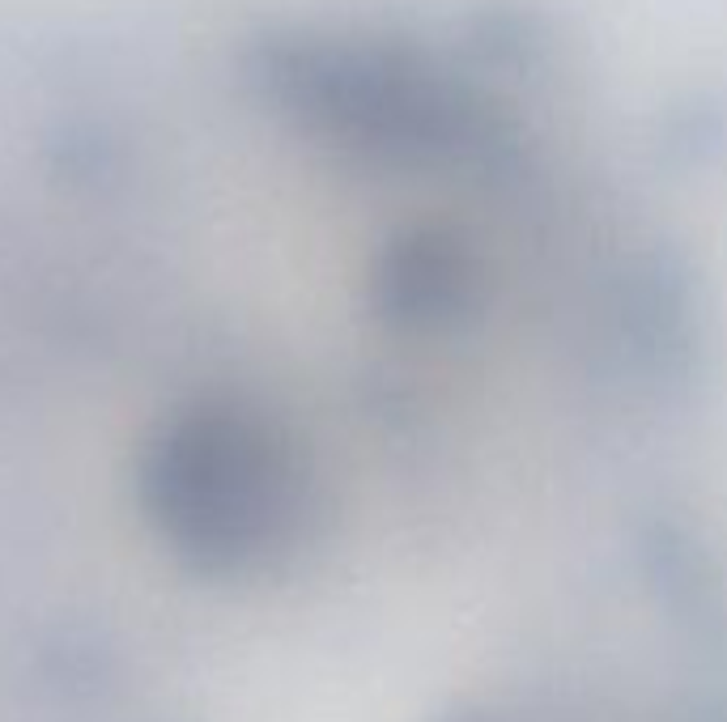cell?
<instances>
[{
    "label": "cell",
    "instance_id": "6da1fadb",
    "mask_svg": "<svg viewBox=\"0 0 727 722\" xmlns=\"http://www.w3.org/2000/svg\"><path fill=\"white\" fill-rule=\"evenodd\" d=\"M145 506L192 561L243 569L298 544L311 522V480L273 425L234 408H205L171 421L153 442Z\"/></svg>",
    "mask_w": 727,
    "mask_h": 722
}]
</instances>
